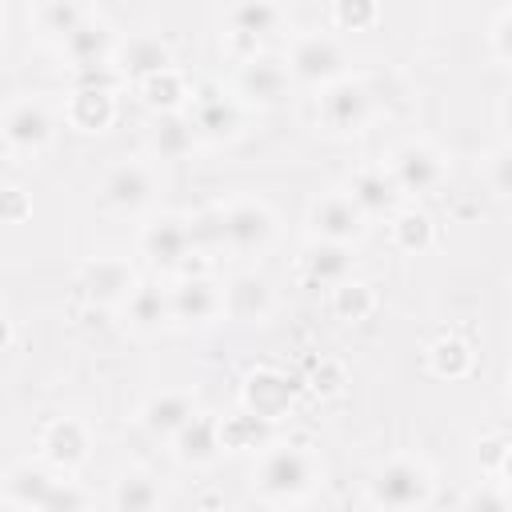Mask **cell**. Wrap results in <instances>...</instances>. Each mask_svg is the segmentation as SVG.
Masks as SVG:
<instances>
[{"mask_svg":"<svg viewBox=\"0 0 512 512\" xmlns=\"http://www.w3.org/2000/svg\"><path fill=\"white\" fill-rule=\"evenodd\" d=\"M312 456L300 448H272L256 468V488L272 500H296L312 488Z\"/></svg>","mask_w":512,"mask_h":512,"instance_id":"cell-1","label":"cell"},{"mask_svg":"<svg viewBox=\"0 0 512 512\" xmlns=\"http://www.w3.org/2000/svg\"><path fill=\"white\" fill-rule=\"evenodd\" d=\"M428 488H432V480H428V472H424L420 464H412V460H392V464H384V468L376 472V480H372V500H376L380 508L404 512V508L424 504V500H428Z\"/></svg>","mask_w":512,"mask_h":512,"instance_id":"cell-2","label":"cell"},{"mask_svg":"<svg viewBox=\"0 0 512 512\" xmlns=\"http://www.w3.org/2000/svg\"><path fill=\"white\" fill-rule=\"evenodd\" d=\"M52 140V116L40 100H16L4 112V144L16 156H36L44 144Z\"/></svg>","mask_w":512,"mask_h":512,"instance_id":"cell-3","label":"cell"},{"mask_svg":"<svg viewBox=\"0 0 512 512\" xmlns=\"http://www.w3.org/2000/svg\"><path fill=\"white\" fill-rule=\"evenodd\" d=\"M340 68H344V56H340L336 40L332 36H320V32L296 40V48L288 56V72L296 80H304V84H328V80L336 84Z\"/></svg>","mask_w":512,"mask_h":512,"instance_id":"cell-4","label":"cell"},{"mask_svg":"<svg viewBox=\"0 0 512 512\" xmlns=\"http://www.w3.org/2000/svg\"><path fill=\"white\" fill-rule=\"evenodd\" d=\"M220 228H224V240L236 248V252H252V248H264L268 236H272V216L264 204L256 200H236L228 208H220Z\"/></svg>","mask_w":512,"mask_h":512,"instance_id":"cell-5","label":"cell"},{"mask_svg":"<svg viewBox=\"0 0 512 512\" xmlns=\"http://www.w3.org/2000/svg\"><path fill=\"white\" fill-rule=\"evenodd\" d=\"M312 232H316L320 240L348 244L352 236L364 232V212L352 204L348 192H328L324 200L312 204Z\"/></svg>","mask_w":512,"mask_h":512,"instance_id":"cell-6","label":"cell"},{"mask_svg":"<svg viewBox=\"0 0 512 512\" xmlns=\"http://www.w3.org/2000/svg\"><path fill=\"white\" fill-rule=\"evenodd\" d=\"M292 396H296V384L284 376V372H272V368H260L244 380V408L248 416H260V420H276L292 408Z\"/></svg>","mask_w":512,"mask_h":512,"instance_id":"cell-7","label":"cell"},{"mask_svg":"<svg viewBox=\"0 0 512 512\" xmlns=\"http://www.w3.org/2000/svg\"><path fill=\"white\" fill-rule=\"evenodd\" d=\"M320 112H324L328 128H336V132H356V128L364 124V116H368V92H364V84H356V80H336V84H328V92H324V100H320Z\"/></svg>","mask_w":512,"mask_h":512,"instance_id":"cell-8","label":"cell"},{"mask_svg":"<svg viewBox=\"0 0 512 512\" xmlns=\"http://www.w3.org/2000/svg\"><path fill=\"white\" fill-rule=\"evenodd\" d=\"M388 176L404 192H428V188L440 184V156L432 148H424V144H404L392 156V172Z\"/></svg>","mask_w":512,"mask_h":512,"instance_id":"cell-9","label":"cell"},{"mask_svg":"<svg viewBox=\"0 0 512 512\" xmlns=\"http://www.w3.org/2000/svg\"><path fill=\"white\" fill-rule=\"evenodd\" d=\"M288 68L280 64V60H244V68H240V92L248 96V100H256V104H280L284 100V92H288Z\"/></svg>","mask_w":512,"mask_h":512,"instance_id":"cell-10","label":"cell"},{"mask_svg":"<svg viewBox=\"0 0 512 512\" xmlns=\"http://www.w3.org/2000/svg\"><path fill=\"white\" fill-rule=\"evenodd\" d=\"M192 240H196V232H192L188 220L164 216V220L148 224V232H144V252H148L156 264H180V260L188 256Z\"/></svg>","mask_w":512,"mask_h":512,"instance_id":"cell-11","label":"cell"},{"mask_svg":"<svg viewBox=\"0 0 512 512\" xmlns=\"http://www.w3.org/2000/svg\"><path fill=\"white\" fill-rule=\"evenodd\" d=\"M220 308H224V292H216V284L204 280V276L180 280V284L172 288V316H176V320L200 324V320L216 316Z\"/></svg>","mask_w":512,"mask_h":512,"instance_id":"cell-12","label":"cell"},{"mask_svg":"<svg viewBox=\"0 0 512 512\" xmlns=\"http://www.w3.org/2000/svg\"><path fill=\"white\" fill-rule=\"evenodd\" d=\"M84 288H88L96 300H104V304H116V300L128 304V296L136 292V288H132V268H128L124 260H116V256H96V260L84 268Z\"/></svg>","mask_w":512,"mask_h":512,"instance_id":"cell-13","label":"cell"},{"mask_svg":"<svg viewBox=\"0 0 512 512\" xmlns=\"http://www.w3.org/2000/svg\"><path fill=\"white\" fill-rule=\"evenodd\" d=\"M196 416H200V412H196V404H192L188 392H160V396H152V400L144 404V424H148L156 436H176V432H184Z\"/></svg>","mask_w":512,"mask_h":512,"instance_id":"cell-14","label":"cell"},{"mask_svg":"<svg viewBox=\"0 0 512 512\" xmlns=\"http://www.w3.org/2000/svg\"><path fill=\"white\" fill-rule=\"evenodd\" d=\"M268 308H272V292L256 272H244L224 288V312L232 320H264Z\"/></svg>","mask_w":512,"mask_h":512,"instance_id":"cell-15","label":"cell"},{"mask_svg":"<svg viewBox=\"0 0 512 512\" xmlns=\"http://www.w3.org/2000/svg\"><path fill=\"white\" fill-rule=\"evenodd\" d=\"M112 112H116L112 92L100 88V84H84V88H76L72 100H68V120H72L80 132H104V128L112 124Z\"/></svg>","mask_w":512,"mask_h":512,"instance_id":"cell-16","label":"cell"},{"mask_svg":"<svg viewBox=\"0 0 512 512\" xmlns=\"http://www.w3.org/2000/svg\"><path fill=\"white\" fill-rule=\"evenodd\" d=\"M152 196V176L144 164H116L104 180V200L116 208H140Z\"/></svg>","mask_w":512,"mask_h":512,"instance_id":"cell-17","label":"cell"},{"mask_svg":"<svg viewBox=\"0 0 512 512\" xmlns=\"http://www.w3.org/2000/svg\"><path fill=\"white\" fill-rule=\"evenodd\" d=\"M84 452H88V432H84L80 420L64 416V420H52V424H48V432H44V456H48L52 464L72 468V464L84 460Z\"/></svg>","mask_w":512,"mask_h":512,"instance_id":"cell-18","label":"cell"},{"mask_svg":"<svg viewBox=\"0 0 512 512\" xmlns=\"http://www.w3.org/2000/svg\"><path fill=\"white\" fill-rule=\"evenodd\" d=\"M348 196H352V204H356L364 216H380V212H388V208L396 204V180L384 176L380 168H364V172L352 176Z\"/></svg>","mask_w":512,"mask_h":512,"instance_id":"cell-19","label":"cell"},{"mask_svg":"<svg viewBox=\"0 0 512 512\" xmlns=\"http://www.w3.org/2000/svg\"><path fill=\"white\" fill-rule=\"evenodd\" d=\"M220 448H224V440H220V424L212 416H196L184 432H176V456L184 464H208Z\"/></svg>","mask_w":512,"mask_h":512,"instance_id":"cell-20","label":"cell"},{"mask_svg":"<svg viewBox=\"0 0 512 512\" xmlns=\"http://www.w3.org/2000/svg\"><path fill=\"white\" fill-rule=\"evenodd\" d=\"M196 124H192V116H180V112H160V120L152 124V148H156V156H184V152H192V144H196Z\"/></svg>","mask_w":512,"mask_h":512,"instance_id":"cell-21","label":"cell"},{"mask_svg":"<svg viewBox=\"0 0 512 512\" xmlns=\"http://www.w3.org/2000/svg\"><path fill=\"white\" fill-rule=\"evenodd\" d=\"M168 64H172L168 60V48L156 36H132L124 44V52H120V68L132 72V76H140V80H148L156 72H168Z\"/></svg>","mask_w":512,"mask_h":512,"instance_id":"cell-22","label":"cell"},{"mask_svg":"<svg viewBox=\"0 0 512 512\" xmlns=\"http://www.w3.org/2000/svg\"><path fill=\"white\" fill-rule=\"evenodd\" d=\"M52 488H56V480H52L44 468L20 464V468L8 472V500H12V504H24V508H32V512L44 508V500L52 496Z\"/></svg>","mask_w":512,"mask_h":512,"instance_id":"cell-23","label":"cell"},{"mask_svg":"<svg viewBox=\"0 0 512 512\" xmlns=\"http://www.w3.org/2000/svg\"><path fill=\"white\" fill-rule=\"evenodd\" d=\"M236 108H232V100H224L220 92H204V96H196V104H192V124L200 128V132H208V136H228V132H236Z\"/></svg>","mask_w":512,"mask_h":512,"instance_id":"cell-24","label":"cell"},{"mask_svg":"<svg viewBox=\"0 0 512 512\" xmlns=\"http://www.w3.org/2000/svg\"><path fill=\"white\" fill-rule=\"evenodd\" d=\"M308 272L324 284H344L348 272H352V248L348 244H332V240H320L308 248Z\"/></svg>","mask_w":512,"mask_h":512,"instance_id":"cell-25","label":"cell"},{"mask_svg":"<svg viewBox=\"0 0 512 512\" xmlns=\"http://www.w3.org/2000/svg\"><path fill=\"white\" fill-rule=\"evenodd\" d=\"M128 320L136 324V328H156L160 320H168L172 316V296H164L156 284H140L132 296H128Z\"/></svg>","mask_w":512,"mask_h":512,"instance_id":"cell-26","label":"cell"},{"mask_svg":"<svg viewBox=\"0 0 512 512\" xmlns=\"http://www.w3.org/2000/svg\"><path fill=\"white\" fill-rule=\"evenodd\" d=\"M228 24H232L236 36L256 40L260 32H272V28L280 24V8H276V4H260V0L236 4V8H228Z\"/></svg>","mask_w":512,"mask_h":512,"instance_id":"cell-27","label":"cell"},{"mask_svg":"<svg viewBox=\"0 0 512 512\" xmlns=\"http://www.w3.org/2000/svg\"><path fill=\"white\" fill-rule=\"evenodd\" d=\"M108 28L100 24V20H84L72 36H64V48H68V56L80 64V68H88V64H96L104 52H108Z\"/></svg>","mask_w":512,"mask_h":512,"instance_id":"cell-28","label":"cell"},{"mask_svg":"<svg viewBox=\"0 0 512 512\" xmlns=\"http://www.w3.org/2000/svg\"><path fill=\"white\" fill-rule=\"evenodd\" d=\"M156 500H160V492L148 476H140V472L120 476V484H116V508L120 512H152Z\"/></svg>","mask_w":512,"mask_h":512,"instance_id":"cell-29","label":"cell"},{"mask_svg":"<svg viewBox=\"0 0 512 512\" xmlns=\"http://www.w3.org/2000/svg\"><path fill=\"white\" fill-rule=\"evenodd\" d=\"M392 240H396V248H404V252H424V248L432 244V220H428L424 212H404V216H396V224H392Z\"/></svg>","mask_w":512,"mask_h":512,"instance_id":"cell-30","label":"cell"},{"mask_svg":"<svg viewBox=\"0 0 512 512\" xmlns=\"http://www.w3.org/2000/svg\"><path fill=\"white\" fill-rule=\"evenodd\" d=\"M140 88H144V100L148 104H160L164 112H176V104L188 96V88H184V80L168 68V72H156V76H148V80H140Z\"/></svg>","mask_w":512,"mask_h":512,"instance_id":"cell-31","label":"cell"},{"mask_svg":"<svg viewBox=\"0 0 512 512\" xmlns=\"http://www.w3.org/2000/svg\"><path fill=\"white\" fill-rule=\"evenodd\" d=\"M336 312H340L344 320H364V316L372 312V292H368V284L344 280V284L336 288Z\"/></svg>","mask_w":512,"mask_h":512,"instance_id":"cell-32","label":"cell"},{"mask_svg":"<svg viewBox=\"0 0 512 512\" xmlns=\"http://www.w3.org/2000/svg\"><path fill=\"white\" fill-rule=\"evenodd\" d=\"M468 364H472V352H468L460 340H440V344L432 348V368H436L440 376H464Z\"/></svg>","mask_w":512,"mask_h":512,"instance_id":"cell-33","label":"cell"},{"mask_svg":"<svg viewBox=\"0 0 512 512\" xmlns=\"http://www.w3.org/2000/svg\"><path fill=\"white\" fill-rule=\"evenodd\" d=\"M44 24H48V32H60V36H72L88 16H84V8H76V4H48L44 12Z\"/></svg>","mask_w":512,"mask_h":512,"instance_id":"cell-34","label":"cell"},{"mask_svg":"<svg viewBox=\"0 0 512 512\" xmlns=\"http://www.w3.org/2000/svg\"><path fill=\"white\" fill-rule=\"evenodd\" d=\"M260 436V416H236L232 424L220 428V440L224 448H244V444H256Z\"/></svg>","mask_w":512,"mask_h":512,"instance_id":"cell-35","label":"cell"},{"mask_svg":"<svg viewBox=\"0 0 512 512\" xmlns=\"http://www.w3.org/2000/svg\"><path fill=\"white\" fill-rule=\"evenodd\" d=\"M40 512H84V496H80V488L72 480H56V488L44 500Z\"/></svg>","mask_w":512,"mask_h":512,"instance_id":"cell-36","label":"cell"},{"mask_svg":"<svg viewBox=\"0 0 512 512\" xmlns=\"http://www.w3.org/2000/svg\"><path fill=\"white\" fill-rule=\"evenodd\" d=\"M488 176H492V188H496V192L512 196V144H504L500 152H492Z\"/></svg>","mask_w":512,"mask_h":512,"instance_id":"cell-37","label":"cell"},{"mask_svg":"<svg viewBox=\"0 0 512 512\" xmlns=\"http://www.w3.org/2000/svg\"><path fill=\"white\" fill-rule=\"evenodd\" d=\"M468 512H512V500H504L500 492H476L468 500Z\"/></svg>","mask_w":512,"mask_h":512,"instance_id":"cell-38","label":"cell"},{"mask_svg":"<svg viewBox=\"0 0 512 512\" xmlns=\"http://www.w3.org/2000/svg\"><path fill=\"white\" fill-rule=\"evenodd\" d=\"M336 20L356 28V24H368V20H376V8H372V4H340V8H336Z\"/></svg>","mask_w":512,"mask_h":512,"instance_id":"cell-39","label":"cell"},{"mask_svg":"<svg viewBox=\"0 0 512 512\" xmlns=\"http://www.w3.org/2000/svg\"><path fill=\"white\" fill-rule=\"evenodd\" d=\"M496 48H500V56H512V12H504L496 24Z\"/></svg>","mask_w":512,"mask_h":512,"instance_id":"cell-40","label":"cell"},{"mask_svg":"<svg viewBox=\"0 0 512 512\" xmlns=\"http://www.w3.org/2000/svg\"><path fill=\"white\" fill-rule=\"evenodd\" d=\"M20 216V188H8V220Z\"/></svg>","mask_w":512,"mask_h":512,"instance_id":"cell-41","label":"cell"},{"mask_svg":"<svg viewBox=\"0 0 512 512\" xmlns=\"http://www.w3.org/2000/svg\"><path fill=\"white\" fill-rule=\"evenodd\" d=\"M500 116H504V128H508V136H512V92L504 96V104H500Z\"/></svg>","mask_w":512,"mask_h":512,"instance_id":"cell-42","label":"cell"},{"mask_svg":"<svg viewBox=\"0 0 512 512\" xmlns=\"http://www.w3.org/2000/svg\"><path fill=\"white\" fill-rule=\"evenodd\" d=\"M4 512H32V508H24V504H12V500H8V504H4Z\"/></svg>","mask_w":512,"mask_h":512,"instance_id":"cell-43","label":"cell"},{"mask_svg":"<svg viewBox=\"0 0 512 512\" xmlns=\"http://www.w3.org/2000/svg\"><path fill=\"white\" fill-rule=\"evenodd\" d=\"M504 472H508V484H512V452H508V460H504Z\"/></svg>","mask_w":512,"mask_h":512,"instance_id":"cell-44","label":"cell"},{"mask_svg":"<svg viewBox=\"0 0 512 512\" xmlns=\"http://www.w3.org/2000/svg\"><path fill=\"white\" fill-rule=\"evenodd\" d=\"M508 384H512V380H508Z\"/></svg>","mask_w":512,"mask_h":512,"instance_id":"cell-45","label":"cell"}]
</instances>
